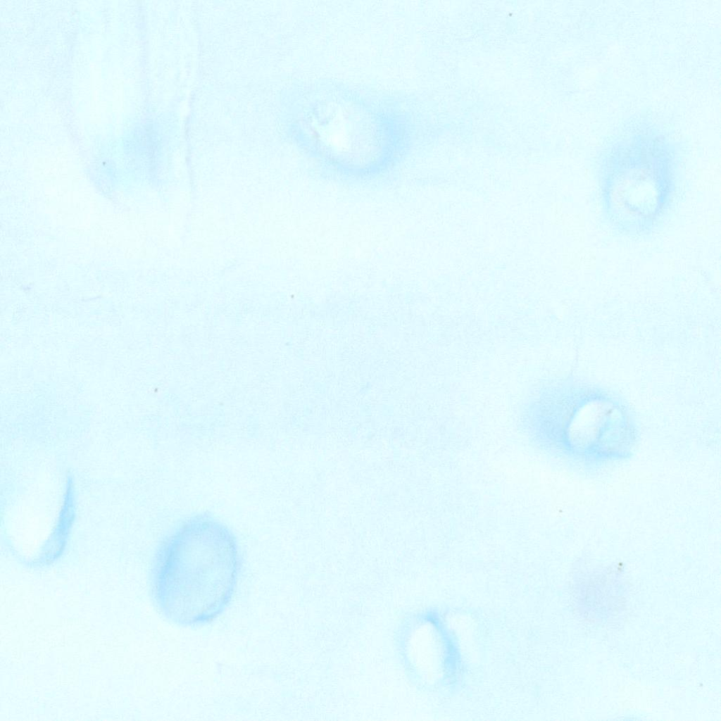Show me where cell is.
<instances>
[{"label":"cell","instance_id":"cell-1","mask_svg":"<svg viewBox=\"0 0 721 721\" xmlns=\"http://www.w3.org/2000/svg\"><path fill=\"white\" fill-rule=\"evenodd\" d=\"M242 566L237 538L221 521L206 514L181 521L159 553L158 589L165 615L184 627L214 620L230 604Z\"/></svg>","mask_w":721,"mask_h":721},{"label":"cell","instance_id":"cell-2","mask_svg":"<svg viewBox=\"0 0 721 721\" xmlns=\"http://www.w3.org/2000/svg\"><path fill=\"white\" fill-rule=\"evenodd\" d=\"M634 149L604 158L597 179L606 223L622 236L641 238L656 233L670 216L682 170L671 153Z\"/></svg>","mask_w":721,"mask_h":721}]
</instances>
